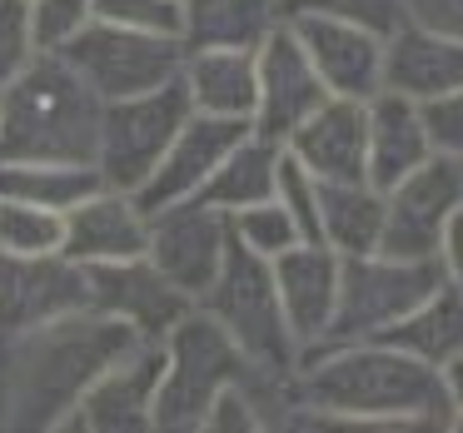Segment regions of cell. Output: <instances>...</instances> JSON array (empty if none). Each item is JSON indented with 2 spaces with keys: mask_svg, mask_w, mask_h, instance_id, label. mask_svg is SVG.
Here are the masks:
<instances>
[{
  "mask_svg": "<svg viewBox=\"0 0 463 433\" xmlns=\"http://www.w3.org/2000/svg\"><path fill=\"white\" fill-rule=\"evenodd\" d=\"M230 249V214L214 210L204 200H175L150 210V230H145V259L165 274L180 294L200 299L214 284Z\"/></svg>",
  "mask_w": 463,
  "mask_h": 433,
  "instance_id": "9c48e42d",
  "label": "cell"
},
{
  "mask_svg": "<svg viewBox=\"0 0 463 433\" xmlns=\"http://www.w3.org/2000/svg\"><path fill=\"white\" fill-rule=\"evenodd\" d=\"M61 234H65V214L41 210L25 200H0V254H61Z\"/></svg>",
  "mask_w": 463,
  "mask_h": 433,
  "instance_id": "83f0119b",
  "label": "cell"
},
{
  "mask_svg": "<svg viewBox=\"0 0 463 433\" xmlns=\"http://www.w3.org/2000/svg\"><path fill=\"white\" fill-rule=\"evenodd\" d=\"M274 200L289 210V220L299 224L304 240H319V180L284 145H279V165H274Z\"/></svg>",
  "mask_w": 463,
  "mask_h": 433,
  "instance_id": "f546056e",
  "label": "cell"
},
{
  "mask_svg": "<svg viewBox=\"0 0 463 433\" xmlns=\"http://www.w3.org/2000/svg\"><path fill=\"white\" fill-rule=\"evenodd\" d=\"M443 284L439 259H399V254H349L339 269V304H334L329 334L319 344H359L379 339L409 309H419Z\"/></svg>",
  "mask_w": 463,
  "mask_h": 433,
  "instance_id": "8992f818",
  "label": "cell"
},
{
  "mask_svg": "<svg viewBox=\"0 0 463 433\" xmlns=\"http://www.w3.org/2000/svg\"><path fill=\"white\" fill-rule=\"evenodd\" d=\"M184 115H190V95H184L180 80L145 90V95H125V100H105L100 135H95V170H100V180L110 190L135 194L160 165V155L170 150Z\"/></svg>",
  "mask_w": 463,
  "mask_h": 433,
  "instance_id": "ba28073f",
  "label": "cell"
},
{
  "mask_svg": "<svg viewBox=\"0 0 463 433\" xmlns=\"http://www.w3.org/2000/svg\"><path fill=\"white\" fill-rule=\"evenodd\" d=\"M55 51H61L65 65L100 95V105L180 80V61H184V45L170 41V35L125 31V25L95 21V15L71 35V41L55 45Z\"/></svg>",
  "mask_w": 463,
  "mask_h": 433,
  "instance_id": "52a82bcc",
  "label": "cell"
},
{
  "mask_svg": "<svg viewBox=\"0 0 463 433\" xmlns=\"http://www.w3.org/2000/svg\"><path fill=\"white\" fill-rule=\"evenodd\" d=\"M439 383H443V399H449V419L463 413V349L449 363H439Z\"/></svg>",
  "mask_w": 463,
  "mask_h": 433,
  "instance_id": "8d00e7d4",
  "label": "cell"
},
{
  "mask_svg": "<svg viewBox=\"0 0 463 433\" xmlns=\"http://www.w3.org/2000/svg\"><path fill=\"white\" fill-rule=\"evenodd\" d=\"M289 31L299 35L309 65L319 71L329 95L369 100L383 90V35L359 21H344L334 11H284Z\"/></svg>",
  "mask_w": 463,
  "mask_h": 433,
  "instance_id": "4fadbf2b",
  "label": "cell"
},
{
  "mask_svg": "<svg viewBox=\"0 0 463 433\" xmlns=\"http://www.w3.org/2000/svg\"><path fill=\"white\" fill-rule=\"evenodd\" d=\"M230 240L244 244L250 254H260V259H274V254L294 249L304 234H299V224L289 220V210H284V204L269 194V200L244 204V210L230 214Z\"/></svg>",
  "mask_w": 463,
  "mask_h": 433,
  "instance_id": "f1b7e54d",
  "label": "cell"
},
{
  "mask_svg": "<svg viewBox=\"0 0 463 433\" xmlns=\"http://www.w3.org/2000/svg\"><path fill=\"white\" fill-rule=\"evenodd\" d=\"M95 21L180 41V0H95Z\"/></svg>",
  "mask_w": 463,
  "mask_h": 433,
  "instance_id": "1f68e13d",
  "label": "cell"
},
{
  "mask_svg": "<svg viewBox=\"0 0 463 433\" xmlns=\"http://www.w3.org/2000/svg\"><path fill=\"white\" fill-rule=\"evenodd\" d=\"M85 309V269L65 254H0V339Z\"/></svg>",
  "mask_w": 463,
  "mask_h": 433,
  "instance_id": "9a60e30c",
  "label": "cell"
},
{
  "mask_svg": "<svg viewBox=\"0 0 463 433\" xmlns=\"http://www.w3.org/2000/svg\"><path fill=\"white\" fill-rule=\"evenodd\" d=\"M165 369H160V393H155V428L150 433H200L214 393L230 383L250 379V359L240 344L194 304L165 329L160 339Z\"/></svg>",
  "mask_w": 463,
  "mask_h": 433,
  "instance_id": "277c9868",
  "label": "cell"
},
{
  "mask_svg": "<svg viewBox=\"0 0 463 433\" xmlns=\"http://www.w3.org/2000/svg\"><path fill=\"white\" fill-rule=\"evenodd\" d=\"M90 15H95V0H31V21H35L41 51H55L61 41H71Z\"/></svg>",
  "mask_w": 463,
  "mask_h": 433,
  "instance_id": "836d02e7",
  "label": "cell"
},
{
  "mask_svg": "<svg viewBox=\"0 0 463 433\" xmlns=\"http://www.w3.org/2000/svg\"><path fill=\"white\" fill-rule=\"evenodd\" d=\"M41 55L31 21V0H0V90Z\"/></svg>",
  "mask_w": 463,
  "mask_h": 433,
  "instance_id": "4dcf8cb0",
  "label": "cell"
},
{
  "mask_svg": "<svg viewBox=\"0 0 463 433\" xmlns=\"http://www.w3.org/2000/svg\"><path fill=\"white\" fill-rule=\"evenodd\" d=\"M329 100L319 71L309 65L299 35L289 31V21H279L260 45H254V115L250 130L264 135V140H289L294 125L304 115H314Z\"/></svg>",
  "mask_w": 463,
  "mask_h": 433,
  "instance_id": "8fae6325",
  "label": "cell"
},
{
  "mask_svg": "<svg viewBox=\"0 0 463 433\" xmlns=\"http://www.w3.org/2000/svg\"><path fill=\"white\" fill-rule=\"evenodd\" d=\"M364 120H369V150H364V180L373 190L399 184L409 170H419L433 155L429 125H423V105L399 90H373L364 100Z\"/></svg>",
  "mask_w": 463,
  "mask_h": 433,
  "instance_id": "44dd1931",
  "label": "cell"
},
{
  "mask_svg": "<svg viewBox=\"0 0 463 433\" xmlns=\"http://www.w3.org/2000/svg\"><path fill=\"white\" fill-rule=\"evenodd\" d=\"M160 369H165L160 339L130 344V349L115 363H105L100 379L85 389V399L75 403L65 428H75V433H150L155 428Z\"/></svg>",
  "mask_w": 463,
  "mask_h": 433,
  "instance_id": "7c38bea8",
  "label": "cell"
},
{
  "mask_svg": "<svg viewBox=\"0 0 463 433\" xmlns=\"http://www.w3.org/2000/svg\"><path fill=\"white\" fill-rule=\"evenodd\" d=\"M423 125H429L433 155H449V160L463 165V90L423 100Z\"/></svg>",
  "mask_w": 463,
  "mask_h": 433,
  "instance_id": "e575fe53",
  "label": "cell"
},
{
  "mask_svg": "<svg viewBox=\"0 0 463 433\" xmlns=\"http://www.w3.org/2000/svg\"><path fill=\"white\" fill-rule=\"evenodd\" d=\"M449 428H453V433H463V413H453V419H449Z\"/></svg>",
  "mask_w": 463,
  "mask_h": 433,
  "instance_id": "74e56055",
  "label": "cell"
},
{
  "mask_svg": "<svg viewBox=\"0 0 463 433\" xmlns=\"http://www.w3.org/2000/svg\"><path fill=\"white\" fill-rule=\"evenodd\" d=\"M130 344H140V334L95 309L61 314L0 339V428L61 433L100 369Z\"/></svg>",
  "mask_w": 463,
  "mask_h": 433,
  "instance_id": "7a4b0ae2",
  "label": "cell"
},
{
  "mask_svg": "<svg viewBox=\"0 0 463 433\" xmlns=\"http://www.w3.org/2000/svg\"><path fill=\"white\" fill-rule=\"evenodd\" d=\"M100 95L65 65L61 51H41L0 90V160H71L95 165Z\"/></svg>",
  "mask_w": 463,
  "mask_h": 433,
  "instance_id": "3957f363",
  "label": "cell"
},
{
  "mask_svg": "<svg viewBox=\"0 0 463 433\" xmlns=\"http://www.w3.org/2000/svg\"><path fill=\"white\" fill-rule=\"evenodd\" d=\"M458 170H463V165H458Z\"/></svg>",
  "mask_w": 463,
  "mask_h": 433,
  "instance_id": "f35d334b",
  "label": "cell"
},
{
  "mask_svg": "<svg viewBox=\"0 0 463 433\" xmlns=\"http://www.w3.org/2000/svg\"><path fill=\"white\" fill-rule=\"evenodd\" d=\"M463 204V170L449 155H429L419 170L383 190V234L379 249L399 259H433L449 214Z\"/></svg>",
  "mask_w": 463,
  "mask_h": 433,
  "instance_id": "30bf717a",
  "label": "cell"
},
{
  "mask_svg": "<svg viewBox=\"0 0 463 433\" xmlns=\"http://www.w3.org/2000/svg\"><path fill=\"white\" fill-rule=\"evenodd\" d=\"M274 165H279V140H264V135L250 130L220 165H214V174L200 184L194 200L214 204V210H224V214L244 210V204H260L274 194Z\"/></svg>",
  "mask_w": 463,
  "mask_h": 433,
  "instance_id": "484cf974",
  "label": "cell"
},
{
  "mask_svg": "<svg viewBox=\"0 0 463 433\" xmlns=\"http://www.w3.org/2000/svg\"><path fill=\"white\" fill-rule=\"evenodd\" d=\"M284 150H289L314 180H364V150H369L364 100L329 95L319 110L294 125Z\"/></svg>",
  "mask_w": 463,
  "mask_h": 433,
  "instance_id": "ffe728a7",
  "label": "cell"
},
{
  "mask_svg": "<svg viewBox=\"0 0 463 433\" xmlns=\"http://www.w3.org/2000/svg\"><path fill=\"white\" fill-rule=\"evenodd\" d=\"M180 85L190 95V110L220 115V120H250L254 115V51H240V45L184 51Z\"/></svg>",
  "mask_w": 463,
  "mask_h": 433,
  "instance_id": "7402d4cb",
  "label": "cell"
},
{
  "mask_svg": "<svg viewBox=\"0 0 463 433\" xmlns=\"http://www.w3.org/2000/svg\"><path fill=\"white\" fill-rule=\"evenodd\" d=\"M284 11H334V15H344V21H359V25H369V31H379L383 41H389L399 25L413 21L409 0H284Z\"/></svg>",
  "mask_w": 463,
  "mask_h": 433,
  "instance_id": "d6a6232c",
  "label": "cell"
},
{
  "mask_svg": "<svg viewBox=\"0 0 463 433\" xmlns=\"http://www.w3.org/2000/svg\"><path fill=\"white\" fill-rule=\"evenodd\" d=\"M244 135H250V120H220V115L190 110L184 125L175 130L170 150H165L160 165L150 170V180L135 190V200H140L145 210H160V204H175V200H194L200 184L214 174V165H220Z\"/></svg>",
  "mask_w": 463,
  "mask_h": 433,
  "instance_id": "2e32d148",
  "label": "cell"
},
{
  "mask_svg": "<svg viewBox=\"0 0 463 433\" xmlns=\"http://www.w3.org/2000/svg\"><path fill=\"white\" fill-rule=\"evenodd\" d=\"M85 269V309L110 314L140 339H165L184 309H194L190 294H180L145 254L135 259H110V264H80Z\"/></svg>",
  "mask_w": 463,
  "mask_h": 433,
  "instance_id": "5bb4252c",
  "label": "cell"
},
{
  "mask_svg": "<svg viewBox=\"0 0 463 433\" xmlns=\"http://www.w3.org/2000/svg\"><path fill=\"white\" fill-rule=\"evenodd\" d=\"M194 304H200V309L210 314L234 344H240V353L250 359L254 373H264V379H289L294 373V363H299V344H294L289 324H284L269 259H260V254H250L244 244L230 240L214 284Z\"/></svg>",
  "mask_w": 463,
  "mask_h": 433,
  "instance_id": "5b68a950",
  "label": "cell"
},
{
  "mask_svg": "<svg viewBox=\"0 0 463 433\" xmlns=\"http://www.w3.org/2000/svg\"><path fill=\"white\" fill-rule=\"evenodd\" d=\"M433 259H439L443 279H449V284H458V289H463V204L449 214V224H443V234H439V249H433Z\"/></svg>",
  "mask_w": 463,
  "mask_h": 433,
  "instance_id": "d590c367",
  "label": "cell"
},
{
  "mask_svg": "<svg viewBox=\"0 0 463 433\" xmlns=\"http://www.w3.org/2000/svg\"><path fill=\"white\" fill-rule=\"evenodd\" d=\"M339 269H344V254H334L324 240H299L294 249L269 259L284 324H289L299 353L329 334L334 304H339Z\"/></svg>",
  "mask_w": 463,
  "mask_h": 433,
  "instance_id": "e0dca14e",
  "label": "cell"
},
{
  "mask_svg": "<svg viewBox=\"0 0 463 433\" xmlns=\"http://www.w3.org/2000/svg\"><path fill=\"white\" fill-rule=\"evenodd\" d=\"M284 21V0H180V45H240L254 51Z\"/></svg>",
  "mask_w": 463,
  "mask_h": 433,
  "instance_id": "603a6c76",
  "label": "cell"
},
{
  "mask_svg": "<svg viewBox=\"0 0 463 433\" xmlns=\"http://www.w3.org/2000/svg\"><path fill=\"white\" fill-rule=\"evenodd\" d=\"M95 165H71V160H0V200H25L41 210L65 214L85 194L100 190Z\"/></svg>",
  "mask_w": 463,
  "mask_h": 433,
  "instance_id": "4316f807",
  "label": "cell"
},
{
  "mask_svg": "<svg viewBox=\"0 0 463 433\" xmlns=\"http://www.w3.org/2000/svg\"><path fill=\"white\" fill-rule=\"evenodd\" d=\"M145 230H150V210L135 194L100 184L95 194H85L80 204L65 210L61 254L71 264L135 259V254H145Z\"/></svg>",
  "mask_w": 463,
  "mask_h": 433,
  "instance_id": "d6986e66",
  "label": "cell"
},
{
  "mask_svg": "<svg viewBox=\"0 0 463 433\" xmlns=\"http://www.w3.org/2000/svg\"><path fill=\"white\" fill-rule=\"evenodd\" d=\"M379 339L393 344V349H403V353H413V359H423L429 369L449 363L453 353L463 349V289L443 279L419 309H409L389 334H379Z\"/></svg>",
  "mask_w": 463,
  "mask_h": 433,
  "instance_id": "d4e9b609",
  "label": "cell"
},
{
  "mask_svg": "<svg viewBox=\"0 0 463 433\" xmlns=\"http://www.w3.org/2000/svg\"><path fill=\"white\" fill-rule=\"evenodd\" d=\"M383 234V190L369 180H319V240L334 254H373Z\"/></svg>",
  "mask_w": 463,
  "mask_h": 433,
  "instance_id": "cb8c5ba5",
  "label": "cell"
},
{
  "mask_svg": "<svg viewBox=\"0 0 463 433\" xmlns=\"http://www.w3.org/2000/svg\"><path fill=\"white\" fill-rule=\"evenodd\" d=\"M383 90L409 100H439L463 90V31L409 21L383 41Z\"/></svg>",
  "mask_w": 463,
  "mask_h": 433,
  "instance_id": "ac0fdd59",
  "label": "cell"
},
{
  "mask_svg": "<svg viewBox=\"0 0 463 433\" xmlns=\"http://www.w3.org/2000/svg\"><path fill=\"white\" fill-rule=\"evenodd\" d=\"M284 399L289 413H299V423H324V428H449L439 369L383 339L304 349L294 373L284 379Z\"/></svg>",
  "mask_w": 463,
  "mask_h": 433,
  "instance_id": "6da1fadb",
  "label": "cell"
}]
</instances>
